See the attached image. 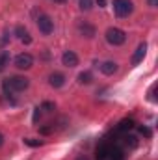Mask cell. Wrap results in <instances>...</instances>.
Segmentation results:
<instances>
[{
	"label": "cell",
	"mask_w": 158,
	"mask_h": 160,
	"mask_svg": "<svg viewBox=\"0 0 158 160\" xmlns=\"http://www.w3.org/2000/svg\"><path fill=\"white\" fill-rule=\"evenodd\" d=\"M28 86H30V80L26 78V77H19V75L4 80V89H6V93H11V91H24Z\"/></svg>",
	"instance_id": "cell-1"
},
{
	"label": "cell",
	"mask_w": 158,
	"mask_h": 160,
	"mask_svg": "<svg viewBox=\"0 0 158 160\" xmlns=\"http://www.w3.org/2000/svg\"><path fill=\"white\" fill-rule=\"evenodd\" d=\"M106 41L114 47H119L126 41V34L121 30V28H108L106 30Z\"/></svg>",
	"instance_id": "cell-2"
},
{
	"label": "cell",
	"mask_w": 158,
	"mask_h": 160,
	"mask_svg": "<svg viewBox=\"0 0 158 160\" xmlns=\"http://www.w3.org/2000/svg\"><path fill=\"white\" fill-rule=\"evenodd\" d=\"M134 9V4L132 0H114V11L117 17H126L130 15Z\"/></svg>",
	"instance_id": "cell-3"
},
{
	"label": "cell",
	"mask_w": 158,
	"mask_h": 160,
	"mask_svg": "<svg viewBox=\"0 0 158 160\" xmlns=\"http://www.w3.org/2000/svg\"><path fill=\"white\" fill-rule=\"evenodd\" d=\"M37 28H39L41 34L50 36V34L54 32V21H52L48 15H39V19H37Z\"/></svg>",
	"instance_id": "cell-4"
},
{
	"label": "cell",
	"mask_w": 158,
	"mask_h": 160,
	"mask_svg": "<svg viewBox=\"0 0 158 160\" xmlns=\"http://www.w3.org/2000/svg\"><path fill=\"white\" fill-rule=\"evenodd\" d=\"M32 65H34V58H32V54L22 52V54H19V56L15 58V67H19V69H30Z\"/></svg>",
	"instance_id": "cell-5"
},
{
	"label": "cell",
	"mask_w": 158,
	"mask_h": 160,
	"mask_svg": "<svg viewBox=\"0 0 158 160\" xmlns=\"http://www.w3.org/2000/svg\"><path fill=\"white\" fill-rule=\"evenodd\" d=\"M62 63L65 67H77L78 65V56L73 52V50H65L63 56H62Z\"/></svg>",
	"instance_id": "cell-6"
},
{
	"label": "cell",
	"mask_w": 158,
	"mask_h": 160,
	"mask_svg": "<svg viewBox=\"0 0 158 160\" xmlns=\"http://www.w3.org/2000/svg\"><path fill=\"white\" fill-rule=\"evenodd\" d=\"M110 151H112V145L108 143H101L97 149H95V158L97 160H106L110 157Z\"/></svg>",
	"instance_id": "cell-7"
},
{
	"label": "cell",
	"mask_w": 158,
	"mask_h": 160,
	"mask_svg": "<svg viewBox=\"0 0 158 160\" xmlns=\"http://www.w3.org/2000/svg\"><path fill=\"white\" fill-rule=\"evenodd\" d=\"M145 52H147V45H145V43H141V45L136 48V52H134V56H132V60H130V62H132V65H138V63L145 58Z\"/></svg>",
	"instance_id": "cell-8"
},
{
	"label": "cell",
	"mask_w": 158,
	"mask_h": 160,
	"mask_svg": "<svg viewBox=\"0 0 158 160\" xmlns=\"http://www.w3.org/2000/svg\"><path fill=\"white\" fill-rule=\"evenodd\" d=\"M48 84H50L52 88H62V86L65 84V77H63L62 73H52V75L48 77Z\"/></svg>",
	"instance_id": "cell-9"
},
{
	"label": "cell",
	"mask_w": 158,
	"mask_h": 160,
	"mask_svg": "<svg viewBox=\"0 0 158 160\" xmlns=\"http://www.w3.org/2000/svg\"><path fill=\"white\" fill-rule=\"evenodd\" d=\"M15 34H17V38L22 41L24 45H30V43H32V38H30V34L26 32V28H22V26H17V28H15Z\"/></svg>",
	"instance_id": "cell-10"
},
{
	"label": "cell",
	"mask_w": 158,
	"mask_h": 160,
	"mask_svg": "<svg viewBox=\"0 0 158 160\" xmlns=\"http://www.w3.org/2000/svg\"><path fill=\"white\" fill-rule=\"evenodd\" d=\"M101 71L104 75H114L117 71V63L116 62H104V63H101Z\"/></svg>",
	"instance_id": "cell-11"
},
{
	"label": "cell",
	"mask_w": 158,
	"mask_h": 160,
	"mask_svg": "<svg viewBox=\"0 0 158 160\" xmlns=\"http://www.w3.org/2000/svg\"><path fill=\"white\" fill-rule=\"evenodd\" d=\"M134 121L132 119H123V121H119V125H117V132H128L130 128H134Z\"/></svg>",
	"instance_id": "cell-12"
},
{
	"label": "cell",
	"mask_w": 158,
	"mask_h": 160,
	"mask_svg": "<svg viewBox=\"0 0 158 160\" xmlns=\"http://www.w3.org/2000/svg\"><path fill=\"white\" fill-rule=\"evenodd\" d=\"M78 30H80V34H84L86 38H93V36H95V28H93L91 24H87V22L80 24V26H78Z\"/></svg>",
	"instance_id": "cell-13"
},
{
	"label": "cell",
	"mask_w": 158,
	"mask_h": 160,
	"mask_svg": "<svg viewBox=\"0 0 158 160\" xmlns=\"http://www.w3.org/2000/svg\"><path fill=\"white\" fill-rule=\"evenodd\" d=\"M91 80H93V77H91V73H87V71L78 75V82L80 84H86V86H87V84H91Z\"/></svg>",
	"instance_id": "cell-14"
},
{
	"label": "cell",
	"mask_w": 158,
	"mask_h": 160,
	"mask_svg": "<svg viewBox=\"0 0 158 160\" xmlns=\"http://www.w3.org/2000/svg\"><path fill=\"white\" fill-rule=\"evenodd\" d=\"M7 63H9V54H7V52H2V54H0V73L6 69Z\"/></svg>",
	"instance_id": "cell-15"
},
{
	"label": "cell",
	"mask_w": 158,
	"mask_h": 160,
	"mask_svg": "<svg viewBox=\"0 0 158 160\" xmlns=\"http://www.w3.org/2000/svg\"><path fill=\"white\" fill-rule=\"evenodd\" d=\"M78 6H80L82 11H89V9L93 8V0H80Z\"/></svg>",
	"instance_id": "cell-16"
},
{
	"label": "cell",
	"mask_w": 158,
	"mask_h": 160,
	"mask_svg": "<svg viewBox=\"0 0 158 160\" xmlns=\"http://www.w3.org/2000/svg\"><path fill=\"white\" fill-rule=\"evenodd\" d=\"M110 157H112V160H125V155H123L121 149H112L110 151Z\"/></svg>",
	"instance_id": "cell-17"
},
{
	"label": "cell",
	"mask_w": 158,
	"mask_h": 160,
	"mask_svg": "<svg viewBox=\"0 0 158 160\" xmlns=\"http://www.w3.org/2000/svg\"><path fill=\"white\" fill-rule=\"evenodd\" d=\"M125 143L134 149V147L138 145V138H136V136H125Z\"/></svg>",
	"instance_id": "cell-18"
},
{
	"label": "cell",
	"mask_w": 158,
	"mask_h": 160,
	"mask_svg": "<svg viewBox=\"0 0 158 160\" xmlns=\"http://www.w3.org/2000/svg\"><path fill=\"white\" fill-rule=\"evenodd\" d=\"M54 102H50V101H45L43 104H41V110H45V112H54Z\"/></svg>",
	"instance_id": "cell-19"
},
{
	"label": "cell",
	"mask_w": 158,
	"mask_h": 160,
	"mask_svg": "<svg viewBox=\"0 0 158 160\" xmlns=\"http://www.w3.org/2000/svg\"><path fill=\"white\" fill-rule=\"evenodd\" d=\"M39 132H41V134H50V132H54V125H48V127H41Z\"/></svg>",
	"instance_id": "cell-20"
},
{
	"label": "cell",
	"mask_w": 158,
	"mask_h": 160,
	"mask_svg": "<svg viewBox=\"0 0 158 160\" xmlns=\"http://www.w3.org/2000/svg\"><path fill=\"white\" fill-rule=\"evenodd\" d=\"M24 143H26V145H30V147H37V145H41V142L32 140V138H26V140H24Z\"/></svg>",
	"instance_id": "cell-21"
},
{
	"label": "cell",
	"mask_w": 158,
	"mask_h": 160,
	"mask_svg": "<svg viewBox=\"0 0 158 160\" xmlns=\"http://www.w3.org/2000/svg\"><path fill=\"white\" fill-rule=\"evenodd\" d=\"M140 132L145 136V138H151L153 136V132H151V128H147V127H140Z\"/></svg>",
	"instance_id": "cell-22"
},
{
	"label": "cell",
	"mask_w": 158,
	"mask_h": 160,
	"mask_svg": "<svg viewBox=\"0 0 158 160\" xmlns=\"http://www.w3.org/2000/svg\"><path fill=\"white\" fill-rule=\"evenodd\" d=\"M39 116H41L39 108H36V112H34V123H37V119H39Z\"/></svg>",
	"instance_id": "cell-23"
},
{
	"label": "cell",
	"mask_w": 158,
	"mask_h": 160,
	"mask_svg": "<svg viewBox=\"0 0 158 160\" xmlns=\"http://www.w3.org/2000/svg\"><path fill=\"white\" fill-rule=\"evenodd\" d=\"M97 4H99V8H104L106 6V0H97Z\"/></svg>",
	"instance_id": "cell-24"
},
{
	"label": "cell",
	"mask_w": 158,
	"mask_h": 160,
	"mask_svg": "<svg viewBox=\"0 0 158 160\" xmlns=\"http://www.w3.org/2000/svg\"><path fill=\"white\" fill-rule=\"evenodd\" d=\"M156 4H158V0H149V6H153V8H155Z\"/></svg>",
	"instance_id": "cell-25"
},
{
	"label": "cell",
	"mask_w": 158,
	"mask_h": 160,
	"mask_svg": "<svg viewBox=\"0 0 158 160\" xmlns=\"http://www.w3.org/2000/svg\"><path fill=\"white\" fill-rule=\"evenodd\" d=\"M2 143H4V136H2V132H0V147H2Z\"/></svg>",
	"instance_id": "cell-26"
},
{
	"label": "cell",
	"mask_w": 158,
	"mask_h": 160,
	"mask_svg": "<svg viewBox=\"0 0 158 160\" xmlns=\"http://www.w3.org/2000/svg\"><path fill=\"white\" fill-rule=\"evenodd\" d=\"M78 160H87V158H84V157H82V158H78Z\"/></svg>",
	"instance_id": "cell-27"
},
{
	"label": "cell",
	"mask_w": 158,
	"mask_h": 160,
	"mask_svg": "<svg viewBox=\"0 0 158 160\" xmlns=\"http://www.w3.org/2000/svg\"><path fill=\"white\" fill-rule=\"evenodd\" d=\"M56 2H63V0H56Z\"/></svg>",
	"instance_id": "cell-28"
}]
</instances>
